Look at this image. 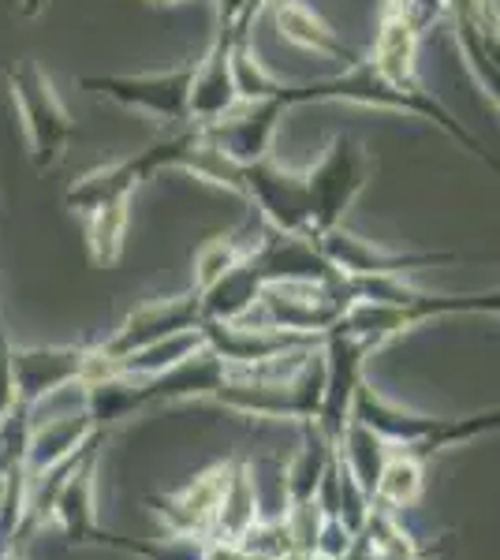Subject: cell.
Here are the masks:
<instances>
[{
  "mask_svg": "<svg viewBox=\"0 0 500 560\" xmlns=\"http://www.w3.org/2000/svg\"><path fill=\"white\" fill-rule=\"evenodd\" d=\"M288 105L277 94L269 97H251V102H235L221 120L202 124V135L213 142L221 153H229L232 161H258L272 153V139H277V128L284 120Z\"/></svg>",
  "mask_w": 500,
  "mask_h": 560,
  "instance_id": "30bf717a",
  "label": "cell"
},
{
  "mask_svg": "<svg viewBox=\"0 0 500 560\" xmlns=\"http://www.w3.org/2000/svg\"><path fill=\"white\" fill-rule=\"evenodd\" d=\"M86 247L90 258L97 266H116L124 258L127 247V224H131V202H116V206H102V210L86 213Z\"/></svg>",
  "mask_w": 500,
  "mask_h": 560,
  "instance_id": "e0dca14e",
  "label": "cell"
},
{
  "mask_svg": "<svg viewBox=\"0 0 500 560\" xmlns=\"http://www.w3.org/2000/svg\"><path fill=\"white\" fill-rule=\"evenodd\" d=\"M0 83L15 105V116L23 124L26 153L38 173H53L63 158H68L75 120H71L68 105H63L57 83L38 60H12L0 68Z\"/></svg>",
  "mask_w": 500,
  "mask_h": 560,
  "instance_id": "3957f363",
  "label": "cell"
},
{
  "mask_svg": "<svg viewBox=\"0 0 500 560\" xmlns=\"http://www.w3.org/2000/svg\"><path fill=\"white\" fill-rule=\"evenodd\" d=\"M254 523H258V504H254L251 459L235 456L229 486H224V497H221V512H217V523H213V535H209V541H229V546H235V541L247 535Z\"/></svg>",
  "mask_w": 500,
  "mask_h": 560,
  "instance_id": "5bb4252c",
  "label": "cell"
},
{
  "mask_svg": "<svg viewBox=\"0 0 500 560\" xmlns=\"http://www.w3.org/2000/svg\"><path fill=\"white\" fill-rule=\"evenodd\" d=\"M198 325H202V303H198V292L161 295V300H150V303H142L139 311H131L113 337L102 340V345H94L90 366L116 363V359H127L150 345L179 337V332H195Z\"/></svg>",
  "mask_w": 500,
  "mask_h": 560,
  "instance_id": "52a82bcc",
  "label": "cell"
},
{
  "mask_svg": "<svg viewBox=\"0 0 500 560\" xmlns=\"http://www.w3.org/2000/svg\"><path fill=\"white\" fill-rule=\"evenodd\" d=\"M258 236H254L251 229H235V232H217V236L202 240V247L195 250V284H190V292H206V288L217 284L229 269L240 266V261L258 247Z\"/></svg>",
  "mask_w": 500,
  "mask_h": 560,
  "instance_id": "9a60e30c",
  "label": "cell"
},
{
  "mask_svg": "<svg viewBox=\"0 0 500 560\" xmlns=\"http://www.w3.org/2000/svg\"><path fill=\"white\" fill-rule=\"evenodd\" d=\"M235 195L247 198L272 232L311 240L314 210L311 191H306V173L277 165L272 153L258 161H240L235 165Z\"/></svg>",
  "mask_w": 500,
  "mask_h": 560,
  "instance_id": "8992f818",
  "label": "cell"
},
{
  "mask_svg": "<svg viewBox=\"0 0 500 560\" xmlns=\"http://www.w3.org/2000/svg\"><path fill=\"white\" fill-rule=\"evenodd\" d=\"M232 464H235V456L206 467L202 475L190 478L184 490L165 493V497H150L147 504L153 509V516L161 520V527L168 530V538L209 541V535H213V523H217V512H221V497H224V486H229Z\"/></svg>",
  "mask_w": 500,
  "mask_h": 560,
  "instance_id": "9c48e42d",
  "label": "cell"
},
{
  "mask_svg": "<svg viewBox=\"0 0 500 560\" xmlns=\"http://www.w3.org/2000/svg\"><path fill=\"white\" fill-rule=\"evenodd\" d=\"M374 165L377 161L370 158V150L359 139L333 135L322 161L306 168V191H311V210H314L311 240H322L325 232L344 224L348 210L359 202V195L374 179Z\"/></svg>",
  "mask_w": 500,
  "mask_h": 560,
  "instance_id": "277c9868",
  "label": "cell"
},
{
  "mask_svg": "<svg viewBox=\"0 0 500 560\" xmlns=\"http://www.w3.org/2000/svg\"><path fill=\"white\" fill-rule=\"evenodd\" d=\"M20 404L15 393V374H12V337H8L4 322H0V419Z\"/></svg>",
  "mask_w": 500,
  "mask_h": 560,
  "instance_id": "ac0fdd59",
  "label": "cell"
},
{
  "mask_svg": "<svg viewBox=\"0 0 500 560\" xmlns=\"http://www.w3.org/2000/svg\"><path fill=\"white\" fill-rule=\"evenodd\" d=\"M190 79H195V60L161 71H139V75H75V86L105 97V102H116L120 108H131V113L150 116L165 128H179V124H187Z\"/></svg>",
  "mask_w": 500,
  "mask_h": 560,
  "instance_id": "5b68a950",
  "label": "cell"
},
{
  "mask_svg": "<svg viewBox=\"0 0 500 560\" xmlns=\"http://www.w3.org/2000/svg\"><path fill=\"white\" fill-rule=\"evenodd\" d=\"M314 243H317V250L333 261L336 273H344V277H404V273H411V269L460 261L456 250H385V247H377V243L354 236L344 224H336L333 232H325V236Z\"/></svg>",
  "mask_w": 500,
  "mask_h": 560,
  "instance_id": "ba28073f",
  "label": "cell"
},
{
  "mask_svg": "<svg viewBox=\"0 0 500 560\" xmlns=\"http://www.w3.org/2000/svg\"><path fill=\"white\" fill-rule=\"evenodd\" d=\"M351 419H359L362 427L374 430L393 453H407L422 459V464L444 453V448L475 441L481 433L500 427L497 408L467 415V419H438V415H418L411 408H399L388 396H381L367 377H362L351 396Z\"/></svg>",
  "mask_w": 500,
  "mask_h": 560,
  "instance_id": "7a4b0ae2",
  "label": "cell"
},
{
  "mask_svg": "<svg viewBox=\"0 0 500 560\" xmlns=\"http://www.w3.org/2000/svg\"><path fill=\"white\" fill-rule=\"evenodd\" d=\"M105 438H108V430H97L83 445V456H79L75 471L63 478L57 501H53L49 527H57L68 546H105V549L131 553L139 560H206L209 541H198V538L135 541V538L113 535V530H105L102 523H97L94 490H97V459H102Z\"/></svg>",
  "mask_w": 500,
  "mask_h": 560,
  "instance_id": "6da1fadb",
  "label": "cell"
},
{
  "mask_svg": "<svg viewBox=\"0 0 500 560\" xmlns=\"http://www.w3.org/2000/svg\"><path fill=\"white\" fill-rule=\"evenodd\" d=\"M269 15H272V23H277L280 38L299 45V49L344 60V68L354 65V60H362V52H354L351 45H344L340 34H336L311 4H303V0H269Z\"/></svg>",
  "mask_w": 500,
  "mask_h": 560,
  "instance_id": "4fadbf2b",
  "label": "cell"
},
{
  "mask_svg": "<svg viewBox=\"0 0 500 560\" xmlns=\"http://www.w3.org/2000/svg\"><path fill=\"white\" fill-rule=\"evenodd\" d=\"M422 459L407 456V453H388L385 467H381V478H377V490H374V504L388 512H399V509H415L422 501V490H426V471H422Z\"/></svg>",
  "mask_w": 500,
  "mask_h": 560,
  "instance_id": "2e32d148",
  "label": "cell"
},
{
  "mask_svg": "<svg viewBox=\"0 0 500 560\" xmlns=\"http://www.w3.org/2000/svg\"><path fill=\"white\" fill-rule=\"evenodd\" d=\"M147 4H153V8H165V4H184V0H147Z\"/></svg>",
  "mask_w": 500,
  "mask_h": 560,
  "instance_id": "ffe728a7",
  "label": "cell"
},
{
  "mask_svg": "<svg viewBox=\"0 0 500 560\" xmlns=\"http://www.w3.org/2000/svg\"><path fill=\"white\" fill-rule=\"evenodd\" d=\"M0 560H26V546L23 541H12V546L0 549Z\"/></svg>",
  "mask_w": 500,
  "mask_h": 560,
  "instance_id": "d6986e66",
  "label": "cell"
},
{
  "mask_svg": "<svg viewBox=\"0 0 500 560\" xmlns=\"http://www.w3.org/2000/svg\"><path fill=\"white\" fill-rule=\"evenodd\" d=\"M94 433L97 427L86 408L60 411V415H49V419H34L31 438H26V459H23L26 482H34V478H42L45 471L63 464L71 453H79Z\"/></svg>",
  "mask_w": 500,
  "mask_h": 560,
  "instance_id": "7c38bea8",
  "label": "cell"
},
{
  "mask_svg": "<svg viewBox=\"0 0 500 560\" xmlns=\"http://www.w3.org/2000/svg\"><path fill=\"white\" fill-rule=\"evenodd\" d=\"M94 345H49V348H15L12 345V374L20 404H34L57 388L83 382Z\"/></svg>",
  "mask_w": 500,
  "mask_h": 560,
  "instance_id": "8fae6325",
  "label": "cell"
}]
</instances>
